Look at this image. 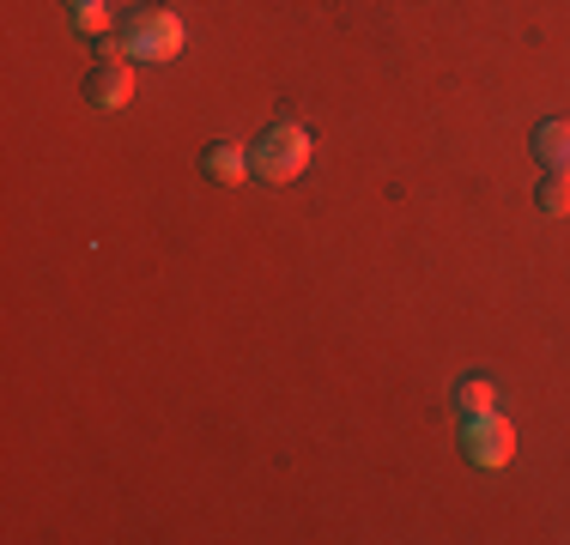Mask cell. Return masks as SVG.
Returning a JSON list of instances; mask_svg holds the SVG:
<instances>
[{
    "label": "cell",
    "instance_id": "ba28073f",
    "mask_svg": "<svg viewBox=\"0 0 570 545\" xmlns=\"http://www.w3.org/2000/svg\"><path fill=\"white\" fill-rule=\"evenodd\" d=\"M540 207L552 218H570V176L564 170H547V182H540Z\"/></svg>",
    "mask_w": 570,
    "mask_h": 545
},
{
    "label": "cell",
    "instance_id": "8992f818",
    "mask_svg": "<svg viewBox=\"0 0 570 545\" xmlns=\"http://www.w3.org/2000/svg\"><path fill=\"white\" fill-rule=\"evenodd\" d=\"M534 158L547 164V170L570 176V121H540L534 128Z\"/></svg>",
    "mask_w": 570,
    "mask_h": 545
},
{
    "label": "cell",
    "instance_id": "30bf717a",
    "mask_svg": "<svg viewBox=\"0 0 570 545\" xmlns=\"http://www.w3.org/2000/svg\"><path fill=\"white\" fill-rule=\"evenodd\" d=\"M67 7H104V0H67Z\"/></svg>",
    "mask_w": 570,
    "mask_h": 545
},
{
    "label": "cell",
    "instance_id": "7a4b0ae2",
    "mask_svg": "<svg viewBox=\"0 0 570 545\" xmlns=\"http://www.w3.org/2000/svg\"><path fill=\"white\" fill-rule=\"evenodd\" d=\"M183 43H188V31L170 7H140L134 19H121V49L134 61H170V54H183Z\"/></svg>",
    "mask_w": 570,
    "mask_h": 545
},
{
    "label": "cell",
    "instance_id": "52a82bcc",
    "mask_svg": "<svg viewBox=\"0 0 570 545\" xmlns=\"http://www.w3.org/2000/svg\"><path fill=\"white\" fill-rule=\"evenodd\" d=\"M455 406H461V418L492 413V382H485V376H468V382L455 388Z\"/></svg>",
    "mask_w": 570,
    "mask_h": 545
},
{
    "label": "cell",
    "instance_id": "277c9868",
    "mask_svg": "<svg viewBox=\"0 0 570 545\" xmlns=\"http://www.w3.org/2000/svg\"><path fill=\"white\" fill-rule=\"evenodd\" d=\"M86 98L98 103V109H121L134 98V67H121V61H104L98 73L86 79Z\"/></svg>",
    "mask_w": 570,
    "mask_h": 545
},
{
    "label": "cell",
    "instance_id": "6da1fadb",
    "mask_svg": "<svg viewBox=\"0 0 570 545\" xmlns=\"http://www.w3.org/2000/svg\"><path fill=\"white\" fill-rule=\"evenodd\" d=\"M309 164V133L297 128V121H274V128L262 133V140L249 146V176H262V182H297Z\"/></svg>",
    "mask_w": 570,
    "mask_h": 545
},
{
    "label": "cell",
    "instance_id": "5b68a950",
    "mask_svg": "<svg viewBox=\"0 0 570 545\" xmlns=\"http://www.w3.org/2000/svg\"><path fill=\"white\" fill-rule=\"evenodd\" d=\"M207 176L219 188H237L243 176H249V152H243V146H230V140H213L207 146Z\"/></svg>",
    "mask_w": 570,
    "mask_h": 545
},
{
    "label": "cell",
    "instance_id": "3957f363",
    "mask_svg": "<svg viewBox=\"0 0 570 545\" xmlns=\"http://www.w3.org/2000/svg\"><path fill=\"white\" fill-rule=\"evenodd\" d=\"M461 455L473 460V467H510V455H515V425L510 418H498V413H480V418H468V430H461Z\"/></svg>",
    "mask_w": 570,
    "mask_h": 545
},
{
    "label": "cell",
    "instance_id": "9c48e42d",
    "mask_svg": "<svg viewBox=\"0 0 570 545\" xmlns=\"http://www.w3.org/2000/svg\"><path fill=\"white\" fill-rule=\"evenodd\" d=\"M73 24L79 31H104V24H110V7H73Z\"/></svg>",
    "mask_w": 570,
    "mask_h": 545
}]
</instances>
